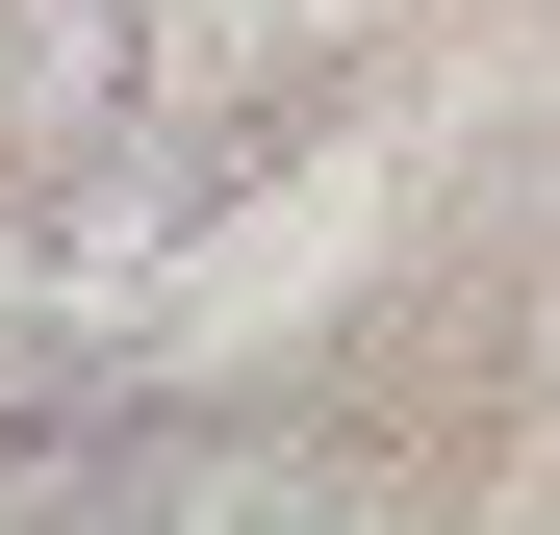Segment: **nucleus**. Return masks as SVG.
Here are the masks:
<instances>
[{
    "mask_svg": "<svg viewBox=\"0 0 560 535\" xmlns=\"http://www.w3.org/2000/svg\"><path fill=\"white\" fill-rule=\"evenodd\" d=\"M0 510H306V433L255 408H0Z\"/></svg>",
    "mask_w": 560,
    "mask_h": 535,
    "instance_id": "obj_1",
    "label": "nucleus"
},
{
    "mask_svg": "<svg viewBox=\"0 0 560 535\" xmlns=\"http://www.w3.org/2000/svg\"><path fill=\"white\" fill-rule=\"evenodd\" d=\"M178 26L153 0H0V205H77L103 153H153Z\"/></svg>",
    "mask_w": 560,
    "mask_h": 535,
    "instance_id": "obj_2",
    "label": "nucleus"
}]
</instances>
